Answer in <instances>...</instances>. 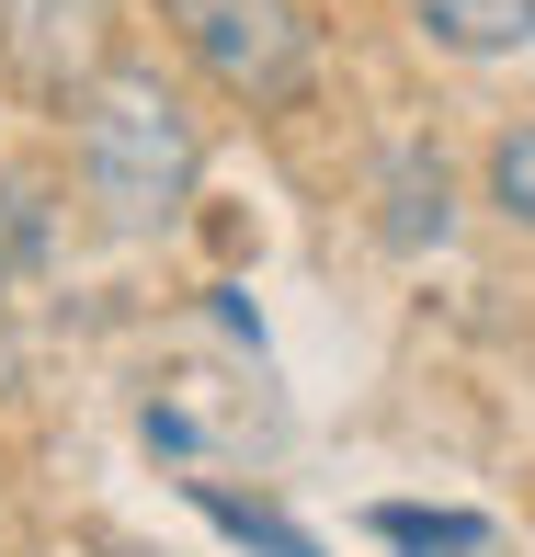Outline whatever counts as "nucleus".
Instances as JSON below:
<instances>
[{
    "label": "nucleus",
    "instance_id": "1",
    "mask_svg": "<svg viewBox=\"0 0 535 557\" xmlns=\"http://www.w3.org/2000/svg\"><path fill=\"white\" fill-rule=\"evenodd\" d=\"M81 183L114 227H171L206 183V137H194L183 91L160 69H104L81 103Z\"/></svg>",
    "mask_w": 535,
    "mask_h": 557
},
{
    "label": "nucleus",
    "instance_id": "2",
    "mask_svg": "<svg viewBox=\"0 0 535 557\" xmlns=\"http://www.w3.org/2000/svg\"><path fill=\"white\" fill-rule=\"evenodd\" d=\"M160 12H171L183 58L206 69L228 103L296 114L319 91V23H308V0H160Z\"/></svg>",
    "mask_w": 535,
    "mask_h": 557
},
{
    "label": "nucleus",
    "instance_id": "3",
    "mask_svg": "<svg viewBox=\"0 0 535 557\" xmlns=\"http://www.w3.org/2000/svg\"><path fill=\"white\" fill-rule=\"evenodd\" d=\"M104 46H114V0H0V69L46 114L92 103V81L114 69Z\"/></svg>",
    "mask_w": 535,
    "mask_h": 557
},
{
    "label": "nucleus",
    "instance_id": "4",
    "mask_svg": "<svg viewBox=\"0 0 535 557\" xmlns=\"http://www.w3.org/2000/svg\"><path fill=\"white\" fill-rule=\"evenodd\" d=\"M455 227V183L433 148H388V171H376V239L388 250H445Z\"/></svg>",
    "mask_w": 535,
    "mask_h": 557
},
{
    "label": "nucleus",
    "instance_id": "5",
    "mask_svg": "<svg viewBox=\"0 0 535 557\" xmlns=\"http://www.w3.org/2000/svg\"><path fill=\"white\" fill-rule=\"evenodd\" d=\"M411 23L455 58H513L535 46V0H411Z\"/></svg>",
    "mask_w": 535,
    "mask_h": 557
},
{
    "label": "nucleus",
    "instance_id": "6",
    "mask_svg": "<svg viewBox=\"0 0 535 557\" xmlns=\"http://www.w3.org/2000/svg\"><path fill=\"white\" fill-rule=\"evenodd\" d=\"M46 250H58V206H46V183L0 171V296H12L23 273H46Z\"/></svg>",
    "mask_w": 535,
    "mask_h": 557
},
{
    "label": "nucleus",
    "instance_id": "7",
    "mask_svg": "<svg viewBox=\"0 0 535 557\" xmlns=\"http://www.w3.org/2000/svg\"><path fill=\"white\" fill-rule=\"evenodd\" d=\"M194 500H206V523H217V535H240L251 557H330L319 535H296L285 512H263V500H240L228 478H194Z\"/></svg>",
    "mask_w": 535,
    "mask_h": 557
},
{
    "label": "nucleus",
    "instance_id": "8",
    "mask_svg": "<svg viewBox=\"0 0 535 557\" xmlns=\"http://www.w3.org/2000/svg\"><path fill=\"white\" fill-rule=\"evenodd\" d=\"M376 535H388L399 557H478V546H490V523H478V512H411V500H388Z\"/></svg>",
    "mask_w": 535,
    "mask_h": 557
},
{
    "label": "nucleus",
    "instance_id": "9",
    "mask_svg": "<svg viewBox=\"0 0 535 557\" xmlns=\"http://www.w3.org/2000/svg\"><path fill=\"white\" fill-rule=\"evenodd\" d=\"M490 206L513 216V227H535V114L490 137Z\"/></svg>",
    "mask_w": 535,
    "mask_h": 557
}]
</instances>
